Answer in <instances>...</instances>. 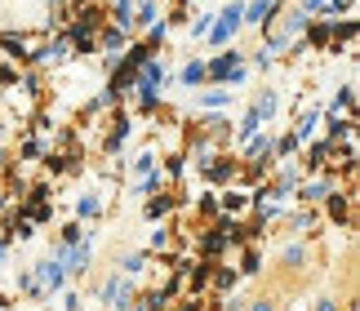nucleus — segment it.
I'll use <instances>...</instances> for the list:
<instances>
[{
  "label": "nucleus",
  "instance_id": "nucleus-1",
  "mask_svg": "<svg viewBox=\"0 0 360 311\" xmlns=\"http://www.w3.org/2000/svg\"><path fill=\"white\" fill-rule=\"evenodd\" d=\"M311 272H316V249H311V245L285 249L281 258H276V267H271V289H267V293L285 303V293H298V289L311 280Z\"/></svg>",
  "mask_w": 360,
  "mask_h": 311
},
{
  "label": "nucleus",
  "instance_id": "nucleus-2",
  "mask_svg": "<svg viewBox=\"0 0 360 311\" xmlns=\"http://www.w3.org/2000/svg\"><path fill=\"white\" fill-rule=\"evenodd\" d=\"M245 311H281V298H271V293L262 289V293H254V298H249Z\"/></svg>",
  "mask_w": 360,
  "mask_h": 311
}]
</instances>
